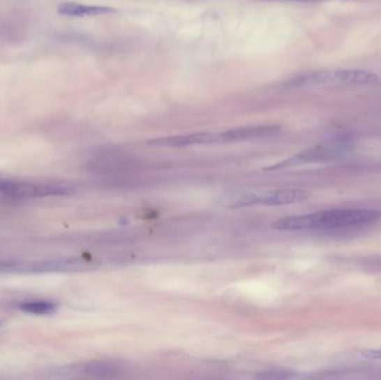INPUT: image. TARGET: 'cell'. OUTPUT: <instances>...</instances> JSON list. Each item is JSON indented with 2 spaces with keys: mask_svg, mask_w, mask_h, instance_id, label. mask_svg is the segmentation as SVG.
<instances>
[{
  "mask_svg": "<svg viewBox=\"0 0 381 380\" xmlns=\"http://www.w3.org/2000/svg\"><path fill=\"white\" fill-rule=\"evenodd\" d=\"M380 211L377 210H329L313 214L294 215L280 219L274 224V229L283 231L309 229H343L364 226L378 220Z\"/></svg>",
  "mask_w": 381,
  "mask_h": 380,
  "instance_id": "1",
  "label": "cell"
},
{
  "mask_svg": "<svg viewBox=\"0 0 381 380\" xmlns=\"http://www.w3.org/2000/svg\"><path fill=\"white\" fill-rule=\"evenodd\" d=\"M100 265L94 260L82 258L36 260V261H1L0 272L5 273H47L74 272L96 269Z\"/></svg>",
  "mask_w": 381,
  "mask_h": 380,
  "instance_id": "2",
  "label": "cell"
},
{
  "mask_svg": "<svg viewBox=\"0 0 381 380\" xmlns=\"http://www.w3.org/2000/svg\"><path fill=\"white\" fill-rule=\"evenodd\" d=\"M310 194L304 190L285 189V190L270 191V192L248 193L238 196L231 202V207H250V205H285V204L298 203L309 198Z\"/></svg>",
  "mask_w": 381,
  "mask_h": 380,
  "instance_id": "3",
  "label": "cell"
},
{
  "mask_svg": "<svg viewBox=\"0 0 381 380\" xmlns=\"http://www.w3.org/2000/svg\"><path fill=\"white\" fill-rule=\"evenodd\" d=\"M0 193L13 198H40V196H69L74 193V190L66 185L5 181V182H0Z\"/></svg>",
  "mask_w": 381,
  "mask_h": 380,
  "instance_id": "4",
  "label": "cell"
},
{
  "mask_svg": "<svg viewBox=\"0 0 381 380\" xmlns=\"http://www.w3.org/2000/svg\"><path fill=\"white\" fill-rule=\"evenodd\" d=\"M280 132H281V126L279 125L265 124L237 127L232 130L218 133V144L239 143V142L274 138Z\"/></svg>",
  "mask_w": 381,
  "mask_h": 380,
  "instance_id": "5",
  "label": "cell"
},
{
  "mask_svg": "<svg viewBox=\"0 0 381 380\" xmlns=\"http://www.w3.org/2000/svg\"><path fill=\"white\" fill-rule=\"evenodd\" d=\"M345 149H347V145L343 143L331 146H318V147L301 152V153H299V154L294 155L279 164L270 166L267 170L274 171V170L291 168V166H300V164H306V163L323 162V161L334 159V156H337Z\"/></svg>",
  "mask_w": 381,
  "mask_h": 380,
  "instance_id": "6",
  "label": "cell"
},
{
  "mask_svg": "<svg viewBox=\"0 0 381 380\" xmlns=\"http://www.w3.org/2000/svg\"><path fill=\"white\" fill-rule=\"evenodd\" d=\"M147 144L152 146H160V147L209 145V144H218V133H192V134H183V136L153 138L151 141L147 142Z\"/></svg>",
  "mask_w": 381,
  "mask_h": 380,
  "instance_id": "7",
  "label": "cell"
},
{
  "mask_svg": "<svg viewBox=\"0 0 381 380\" xmlns=\"http://www.w3.org/2000/svg\"><path fill=\"white\" fill-rule=\"evenodd\" d=\"M59 14L66 17H95L115 14L117 9L108 6L83 5L77 3H63L59 6Z\"/></svg>",
  "mask_w": 381,
  "mask_h": 380,
  "instance_id": "8",
  "label": "cell"
},
{
  "mask_svg": "<svg viewBox=\"0 0 381 380\" xmlns=\"http://www.w3.org/2000/svg\"><path fill=\"white\" fill-rule=\"evenodd\" d=\"M117 370L112 365L106 363H86V364L74 365L67 368L66 374L70 375L94 376V377H111Z\"/></svg>",
  "mask_w": 381,
  "mask_h": 380,
  "instance_id": "9",
  "label": "cell"
},
{
  "mask_svg": "<svg viewBox=\"0 0 381 380\" xmlns=\"http://www.w3.org/2000/svg\"><path fill=\"white\" fill-rule=\"evenodd\" d=\"M57 306L50 301H31V302L22 303L20 310L27 314L46 316L56 312Z\"/></svg>",
  "mask_w": 381,
  "mask_h": 380,
  "instance_id": "10",
  "label": "cell"
},
{
  "mask_svg": "<svg viewBox=\"0 0 381 380\" xmlns=\"http://www.w3.org/2000/svg\"><path fill=\"white\" fill-rule=\"evenodd\" d=\"M291 375L289 372H283V370H276V372H267L264 374L259 375L260 378H290Z\"/></svg>",
  "mask_w": 381,
  "mask_h": 380,
  "instance_id": "11",
  "label": "cell"
},
{
  "mask_svg": "<svg viewBox=\"0 0 381 380\" xmlns=\"http://www.w3.org/2000/svg\"><path fill=\"white\" fill-rule=\"evenodd\" d=\"M361 356L367 359H381V349L365 350Z\"/></svg>",
  "mask_w": 381,
  "mask_h": 380,
  "instance_id": "12",
  "label": "cell"
},
{
  "mask_svg": "<svg viewBox=\"0 0 381 380\" xmlns=\"http://www.w3.org/2000/svg\"><path fill=\"white\" fill-rule=\"evenodd\" d=\"M285 1H299V3H308V1H317V0H285Z\"/></svg>",
  "mask_w": 381,
  "mask_h": 380,
  "instance_id": "13",
  "label": "cell"
}]
</instances>
